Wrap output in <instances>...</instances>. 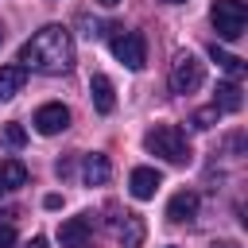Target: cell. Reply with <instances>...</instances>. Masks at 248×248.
Wrapping results in <instances>:
<instances>
[{
	"mask_svg": "<svg viewBox=\"0 0 248 248\" xmlns=\"http://www.w3.org/2000/svg\"><path fill=\"white\" fill-rule=\"evenodd\" d=\"M19 62L27 70H43V74H66L74 66V39L66 27L46 23L39 27L23 46H19Z\"/></svg>",
	"mask_w": 248,
	"mask_h": 248,
	"instance_id": "1",
	"label": "cell"
},
{
	"mask_svg": "<svg viewBox=\"0 0 248 248\" xmlns=\"http://www.w3.org/2000/svg\"><path fill=\"white\" fill-rule=\"evenodd\" d=\"M143 147L151 151V155H159V159H167V163H174V167H182V163H190V140H186V132L182 128H174V124H155V128H147V136H143Z\"/></svg>",
	"mask_w": 248,
	"mask_h": 248,
	"instance_id": "2",
	"label": "cell"
},
{
	"mask_svg": "<svg viewBox=\"0 0 248 248\" xmlns=\"http://www.w3.org/2000/svg\"><path fill=\"white\" fill-rule=\"evenodd\" d=\"M209 19H213V31L232 43V39H240L244 27H248V4H244V0H213Z\"/></svg>",
	"mask_w": 248,
	"mask_h": 248,
	"instance_id": "3",
	"label": "cell"
},
{
	"mask_svg": "<svg viewBox=\"0 0 248 248\" xmlns=\"http://www.w3.org/2000/svg\"><path fill=\"white\" fill-rule=\"evenodd\" d=\"M108 50H112L128 70H143V66H147V39H143L140 31H120V27H112Z\"/></svg>",
	"mask_w": 248,
	"mask_h": 248,
	"instance_id": "4",
	"label": "cell"
},
{
	"mask_svg": "<svg viewBox=\"0 0 248 248\" xmlns=\"http://www.w3.org/2000/svg\"><path fill=\"white\" fill-rule=\"evenodd\" d=\"M202 81H205V62L190 50H178L174 62H170V89L174 93H194Z\"/></svg>",
	"mask_w": 248,
	"mask_h": 248,
	"instance_id": "5",
	"label": "cell"
},
{
	"mask_svg": "<svg viewBox=\"0 0 248 248\" xmlns=\"http://www.w3.org/2000/svg\"><path fill=\"white\" fill-rule=\"evenodd\" d=\"M108 225H112V236H116L124 248H136V244L143 240V221H140V213H128V209L120 213V209H116Z\"/></svg>",
	"mask_w": 248,
	"mask_h": 248,
	"instance_id": "6",
	"label": "cell"
},
{
	"mask_svg": "<svg viewBox=\"0 0 248 248\" xmlns=\"http://www.w3.org/2000/svg\"><path fill=\"white\" fill-rule=\"evenodd\" d=\"M66 124H70V108L62 101H50L35 112V132H43V136H58Z\"/></svg>",
	"mask_w": 248,
	"mask_h": 248,
	"instance_id": "7",
	"label": "cell"
},
{
	"mask_svg": "<svg viewBox=\"0 0 248 248\" xmlns=\"http://www.w3.org/2000/svg\"><path fill=\"white\" fill-rule=\"evenodd\" d=\"M89 236H93V221L89 217H66L58 225L62 248H89Z\"/></svg>",
	"mask_w": 248,
	"mask_h": 248,
	"instance_id": "8",
	"label": "cell"
},
{
	"mask_svg": "<svg viewBox=\"0 0 248 248\" xmlns=\"http://www.w3.org/2000/svg\"><path fill=\"white\" fill-rule=\"evenodd\" d=\"M159 186H163V174H159L155 167H136V170L128 174V190H132V198H140V202L155 198Z\"/></svg>",
	"mask_w": 248,
	"mask_h": 248,
	"instance_id": "9",
	"label": "cell"
},
{
	"mask_svg": "<svg viewBox=\"0 0 248 248\" xmlns=\"http://www.w3.org/2000/svg\"><path fill=\"white\" fill-rule=\"evenodd\" d=\"M167 217L170 221H194L198 217V194L194 190H178V194H170V202H167Z\"/></svg>",
	"mask_w": 248,
	"mask_h": 248,
	"instance_id": "10",
	"label": "cell"
},
{
	"mask_svg": "<svg viewBox=\"0 0 248 248\" xmlns=\"http://www.w3.org/2000/svg\"><path fill=\"white\" fill-rule=\"evenodd\" d=\"M108 174H112L108 155H101V151L85 155V163H81V178H85V186H105V182H108Z\"/></svg>",
	"mask_w": 248,
	"mask_h": 248,
	"instance_id": "11",
	"label": "cell"
},
{
	"mask_svg": "<svg viewBox=\"0 0 248 248\" xmlns=\"http://www.w3.org/2000/svg\"><path fill=\"white\" fill-rule=\"evenodd\" d=\"M23 85H27V66H23V62H8V66H0V101L16 97Z\"/></svg>",
	"mask_w": 248,
	"mask_h": 248,
	"instance_id": "12",
	"label": "cell"
},
{
	"mask_svg": "<svg viewBox=\"0 0 248 248\" xmlns=\"http://www.w3.org/2000/svg\"><path fill=\"white\" fill-rule=\"evenodd\" d=\"M89 97H93V108H97V112H112V108H116V89H112V81H108L105 74H93Z\"/></svg>",
	"mask_w": 248,
	"mask_h": 248,
	"instance_id": "13",
	"label": "cell"
},
{
	"mask_svg": "<svg viewBox=\"0 0 248 248\" xmlns=\"http://www.w3.org/2000/svg\"><path fill=\"white\" fill-rule=\"evenodd\" d=\"M19 186H27V167L19 159H0V194H12Z\"/></svg>",
	"mask_w": 248,
	"mask_h": 248,
	"instance_id": "14",
	"label": "cell"
},
{
	"mask_svg": "<svg viewBox=\"0 0 248 248\" xmlns=\"http://www.w3.org/2000/svg\"><path fill=\"white\" fill-rule=\"evenodd\" d=\"M213 105L225 108V112H240V108H244L240 85H236V81H217V89H213Z\"/></svg>",
	"mask_w": 248,
	"mask_h": 248,
	"instance_id": "15",
	"label": "cell"
},
{
	"mask_svg": "<svg viewBox=\"0 0 248 248\" xmlns=\"http://www.w3.org/2000/svg\"><path fill=\"white\" fill-rule=\"evenodd\" d=\"M209 58H213V62H217V66H221V70H225V74H229L232 81H236V78L244 74V58H236V54H229V50H221L217 43L209 46Z\"/></svg>",
	"mask_w": 248,
	"mask_h": 248,
	"instance_id": "16",
	"label": "cell"
},
{
	"mask_svg": "<svg viewBox=\"0 0 248 248\" xmlns=\"http://www.w3.org/2000/svg\"><path fill=\"white\" fill-rule=\"evenodd\" d=\"M0 140L12 147V151H19L23 143H27V132H23V124H4V132H0Z\"/></svg>",
	"mask_w": 248,
	"mask_h": 248,
	"instance_id": "17",
	"label": "cell"
},
{
	"mask_svg": "<svg viewBox=\"0 0 248 248\" xmlns=\"http://www.w3.org/2000/svg\"><path fill=\"white\" fill-rule=\"evenodd\" d=\"M217 116H221V108H217V105L198 108V112H194V128H202V132H205V128H213V124H217Z\"/></svg>",
	"mask_w": 248,
	"mask_h": 248,
	"instance_id": "18",
	"label": "cell"
},
{
	"mask_svg": "<svg viewBox=\"0 0 248 248\" xmlns=\"http://www.w3.org/2000/svg\"><path fill=\"white\" fill-rule=\"evenodd\" d=\"M0 248H16V225L0 221Z\"/></svg>",
	"mask_w": 248,
	"mask_h": 248,
	"instance_id": "19",
	"label": "cell"
},
{
	"mask_svg": "<svg viewBox=\"0 0 248 248\" xmlns=\"http://www.w3.org/2000/svg\"><path fill=\"white\" fill-rule=\"evenodd\" d=\"M43 205H46V209H58V205H62V198H58V194H46V198H43Z\"/></svg>",
	"mask_w": 248,
	"mask_h": 248,
	"instance_id": "20",
	"label": "cell"
},
{
	"mask_svg": "<svg viewBox=\"0 0 248 248\" xmlns=\"http://www.w3.org/2000/svg\"><path fill=\"white\" fill-rule=\"evenodd\" d=\"M23 248H46V236H31V240H27Z\"/></svg>",
	"mask_w": 248,
	"mask_h": 248,
	"instance_id": "21",
	"label": "cell"
},
{
	"mask_svg": "<svg viewBox=\"0 0 248 248\" xmlns=\"http://www.w3.org/2000/svg\"><path fill=\"white\" fill-rule=\"evenodd\" d=\"M209 248H236L232 240H221V244H209Z\"/></svg>",
	"mask_w": 248,
	"mask_h": 248,
	"instance_id": "22",
	"label": "cell"
},
{
	"mask_svg": "<svg viewBox=\"0 0 248 248\" xmlns=\"http://www.w3.org/2000/svg\"><path fill=\"white\" fill-rule=\"evenodd\" d=\"M101 4H105V8H112V4H120V0H101Z\"/></svg>",
	"mask_w": 248,
	"mask_h": 248,
	"instance_id": "23",
	"label": "cell"
},
{
	"mask_svg": "<svg viewBox=\"0 0 248 248\" xmlns=\"http://www.w3.org/2000/svg\"><path fill=\"white\" fill-rule=\"evenodd\" d=\"M0 43H4V23H0Z\"/></svg>",
	"mask_w": 248,
	"mask_h": 248,
	"instance_id": "24",
	"label": "cell"
},
{
	"mask_svg": "<svg viewBox=\"0 0 248 248\" xmlns=\"http://www.w3.org/2000/svg\"><path fill=\"white\" fill-rule=\"evenodd\" d=\"M167 4H186V0H167Z\"/></svg>",
	"mask_w": 248,
	"mask_h": 248,
	"instance_id": "25",
	"label": "cell"
}]
</instances>
